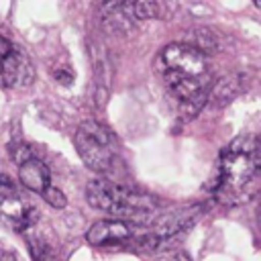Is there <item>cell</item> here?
Here are the masks:
<instances>
[{
  "label": "cell",
  "mask_w": 261,
  "mask_h": 261,
  "mask_svg": "<svg viewBox=\"0 0 261 261\" xmlns=\"http://www.w3.org/2000/svg\"><path fill=\"white\" fill-rule=\"evenodd\" d=\"M157 67L177 98L181 114L188 118L198 114L210 90V69L204 51L188 43H171L159 53Z\"/></svg>",
  "instance_id": "obj_1"
},
{
  "label": "cell",
  "mask_w": 261,
  "mask_h": 261,
  "mask_svg": "<svg viewBox=\"0 0 261 261\" xmlns=\"http://www.w3.org/2000/svg\"><path fill=\"white\" fill-rule=\"evenodd\" d=\"M261 179V139L239 135L218 155L212 184V194L222 202H239L243 194Z\"/></svg>",
  "instance_id": "obj_2"
},
{
  "label": "cell",
  "mask_w": 261,
  "mask_h": 261,
  "mask_svg": "<svg viewBox=\"0 0 261 261\" xmlns=\"http://www.w3.org/2000/svg\"><path fill=\"white\" fill-rule=\"evenodd\" d=\"M86 198H88L90 206H94L96 210H102L110 216H116V218L151 214L159 206L157 198H153L149 194L135 192L126 186H120V184H116L112 179H104V177L92 179L86 186Z\"/></svg>",
  "instance_id": "obj_3"
},
{
  "label": "cell",
  "mask_w": 261,
  "mask_h": 261,
  "mask_svg": "<svg viewBox=\"0 0 261 261\" xmlns=\"http://www.w3.org/2000/svg\"><path fill=\"white\" fill-rule=\"evenodd\" d=\"M73 143L88 169L96 173H108L114 167L116 145L114 137L104 124L96 120H84L73 135Z\"/></svg>",
  "instance_id": "obj_4"
},
{
  "label": "cell",
  "mask_w": 261,
  "mask_h": 261,
  "mask_svg": "<svg viewBox=\"0 0 261 261\" xmlns=\"http://www.w3.org/2000/svg\"><path fill=\"white\" fill-rule=\"evenodd\" d=\"M35 208L20 196L8 175H0V224L12 230H27L35 222Z\"/></svg>",
  "instance_id": "obj_5"
},
{
  "label": "cell",
  "mask_w": 261,
  "mask_h": 261,
  "mask_svg": "<svg viewBox=\"0 0 261 261\" xmlns=\"http://www.w3.org/2000/svg\"><path fill=\"white\" fill-rule=\"evenodd\" d=\"M147 226H139L130 220H122V218H104L94 222L88 232H86V241L94 247H110V245H126L133 243L137 245L139 239L143 237Z\"/></svg>",
  "instance_id": "obj_6"
},
{
  "label": "cell",
  "mask_w": 261,
  "mask_h": 261,
  "mask_svg": "<svg viewBox=\"0 0 261 261\" xmlns=\"http://www.w3.org/2000/svg\"><path fill=\"white\" fill-rule=\"evenodd\" d=\"M31 80H33L31 61L18 49H12L4 59H0V86L18 88V86H29Z\"/></svg>",
  "instance_id": "obj_7"
},
{
  "label": "cell",
  "mask_w": 261,
  "mask_h": 261,
  "mask_svg": "<svg viewBox=\"0 0 261 261\" xmlns=\"http://www.w3.org/2000/svg\"><path fill=\"white\" fill-rule=\"evenodd\" d=\"M18 179L27 190H31V192H35L39 196L51 186L49 167L41 159H37L35 155L24 159L22 163H18Z\"/></svg>",
  "instance_id": "obj_8"
},
{
  "label": "cell",
  "mask_w": 261,
  "mask_h": 261,
  "mask_svg": "<svg viewBox=\"0 0 261 261\" xmlns=\"http://www.w3.org/2000/svg\"><path fill=\"white\" fill-rule=\"evenodd\" d=\"M104 6L137 20L153 18L157 12V0H104Z\"/></svg>",
  "instance_id": "obj_9"
},
{
  "label": "cell",
  "mask_w": 261,
  "mask_h": 261,
  "mask_svg": "<svg viewBox=\"0 0 261 261\" xmlns=\"http://www.w3.org/2000/svg\"><path fill=\"white\" fill-rule=\"evenodd\" d=\"M29 253L33 261H55L53 249L39 237H29Z\"/></svg>",
  "instance_id": "obj_10"
},
{
  "label": "cell",
  "mask_w": 261,
  "mask_h": 261,
  "mask_svg": "<svg viewBox=\"0 0 261 261\" xmlns=\"http://www.w3.org/2000/svg\"><path fill=\"white\" fill-rule=\"evenodd\" d=\"M41 198L49 204V206H53V208H57V210H61V208H65V204H67V198H65V194L59 190V188H55V186H49L43 194H41Z\"/></svg>",
  "instance_id": "obj_11"
},
{
  "label": "cell",
  "mask_w": 261,
  "mask_h": 261,
  "mask_svg": "<svg viewBox=\"0 0 261 261\" xmlns=\"http://www.w3.org/2000/svg\"><path fill=\"white\" fill-rule=\"evenodd\" d=\"M12 49H14V47L10 45V41H6V39H2V37H0V59H4Z\"/></svg>",
  "instance_id": "obj_12"
},
{
  "label": "cell",
  "mask_w": 261,
  "mask_h": 261,
  "mask_svg": "<svg viewBox=\"0 0 261 261\" xmlns=\"http://www.w3.org/2000/svg\"><path fill=\"white\" fill-rule=\"evenodd\" d=\"M0 261H18V257L12 253V251H6V249H0Z\"/></svg>",
  "instance_id": "obj_13"
},
{
  "label": "cell",
  "mask_w": 261,
  "mask_h": 261,
  "mask_svg": "<svg viewBox=\"0 0 261 261\" xmlns=\"http://www.w3.org/2000/svg\"><path fill=\"white\" fill-rule=\"evenodd\" d=\"M55 77H57V80H61V84H69V82L73 80V75H71L69 71H57V73H55Z\"/></svg>",
  "instance_id": "obj_14"
},
{
  "label": "cell",
  "mask_w": 261,
  "mask_h": 261,
  "mask_svg": "<svg viewBox=\"0 0 261 261\" xmlns=\"http://www.w3.org/2000/svg\"><path fill=\"white\" fill-rule=\"evenodd\" d=\"M167 261H190V257H188V253H184V251H175Z\"/></svg>",
  "instance_id": "obj_15"
},
{
  "label": "cell",
  "mask_w": 261,
  "mask_h": 261,
  "mask_svg": "<svg viewBox=\"0 0 261 261\" xmlns=\"http://www.w3.org/2000/svg\"><path fill=\"white\" fill-rule=\"evenodd\" d=\"M257 220H259V226H261V206H259V212H257Z\"/></svg>",
  "instance_id": "obj_16"
},
{
  "label": "cell",
  "mask_w": 261,
  "mask_h": 261,
  "mask_svg": "<svg viewBox=\"0 0 261 261\" xmlns=\"http://www.w3.org/2000/svg\"><path fill=\"white\" fill-rule=\"evenodd\" d=\"M255 4H257V8H261V0H253Z\"/></svg>",
  "instance_id": "obj_17"
}]
</instances>
